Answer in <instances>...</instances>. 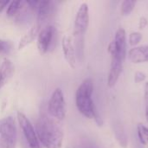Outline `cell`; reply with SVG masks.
I'll use <instances>...</instances> for the list:
<instances>
[{"instance_id":"277c9868","label":"cell","mask_w":148,"mask_h":148,"mask_svg":"<svg viewBox=\"0 0 148 148\" xmlns=\"http://www.w3.org/2000/svg\"><path fill=\"white\" fill-rule=\"evenodd\" d=\"M108 52L111 55V67L123 68L127 57V34L124 29L120 28L116 31L108 46Z\"/></svg>"},{"instance_id":"9a60e30c","label":"cell","mask_w":148,"mask_h":148,"mask_svg":"<svg viewBox=\"0 0 148 148\" xmlns=\"http://www.w3.org/2000/svg\"><path fill=\"white\" fill-rule=\"evenodd\" d=\"M24 2L23 1H12L10 2V3L8 4V8H7V16L10 17L15 16L16 15H17L22 8L23 7Z\"/></svg>"},{"instance_id":"7c38bea8","label":"cell","mask_w":148,"mask_h":148,"mask_svg":"<svg viewBox=\"0 0 148 148\" xmlns=\"http://www.w3.org/2000/svg\"><path fill=\"white\" fill-rule=\"evenodd\" d=\"M52 2L50 1H38L35 11L36 12V22L42 24L52 11Z\"/></svg>"},{"instance_id":"ac0fdd59","label":"cell","mask_w":148,"mask_h":148,"mask_svg":"<svg viewBox=\"0 0 148 148\" xmlns=\"http://www.w3.org/2000/svg\"><path fill=\"white\" fill-rule=\"evenodd\" d=\"M142 40V35L140 32H133L129 35V44L131 46L138 45Z\"/></svg>"},{"instance_id":"3957f363","label":"cell","mask_w":148,"mask_h":148,"mask_svg":"<svg viewBox=\"0 0 148 148\" xmlns=\"http://www.w3.org/2000/svg\"><path fill=\"white\" fill-rule=\"evenodd\" d=\"M89 24V10L88 5L83 3L80 5L75 19L74 27V36L75 39V50L79 56H83L84 50V36Z\"/></svg>"},{"instance_id":"7a4b0ae2","label":"cell","mask_w":148,"mask_h":148,"mask_svg":"<svg viewBox=\"0 0 148 148\" xmlns=\"http://www.w3.org/2000/svg\"><path fill=\"white\" fill-rule=\"evenodd\" d=\"M94 92V82L90 78L85 79L78 87L75 93V105L78 111L88 119H94L99 126L102 125V120L100 117L94 104L92 95Z\"/></svg>"},{"instance_id":"ba28073f","label":"cell","mask_w":148,"mask_h":148,"mask_svg":"<svg viewBox=\"0 0 148 148\" xmlns=\"http://www.w3.org/2000/svg\"><path fill=\"white\" fill-rule=\"evenodd\" d=\"M55 34V28L52 25H47L42 28L37 36V49L41 55L48 52Z\"/></svg>"},{"instance_id":"30bf717a","label":"cell","mask_w":148,"mask_h":148,"mask_svg":"<svg viewBox=\"0 0 148 148\" xmlns=\"http://www.w3.org/2000/svg\"><path fill=\"white\" fill-rule=\"evenodd\" d=\"M128 58L134 63L148 62V44L134 47L128 51Z\"/></svg>"},{"instance_id":"ffe728a7","label":"cell","mask_w":148,"mask_h":148,"mask_svg":"<svg viewBox=\"0 0 148 148\" xmlns=\"http://www.w3.org/2000/svg\"><path fill=\"white\" fill-rule=\"evenodd\" d=\"M8 49H10L9 42H7L6 41L0 40V52H3V51H7Z\"/></svg>"},{"instance_id":"e0dca14e","label":"cell","mask_w":148,"mask_h":148,"mask_svg":"<svg viewBox=\"0 0 148 148\" xmlns=\"http://www.w3.org/2000/svg\"><path fill=\"white\" fill-rule=\"evenodd\" d=\"M136 2L134 0H125L121 3V14L122 16H128L132 13L135 7Z\"/></svg>"},{"instance_id":"5bb4252c","label":"cell","mask_w":148,"mask_h":148,"mask_svg":"<svg viewBox=\"0 0 148 148\" xmlns=\"http://www.w3.org/2000/svg\"><path fill=\"white\" fill-rule=\"evenodd\" d=\"M114 134L119 144L121 145V147L124 148L127 147V143H128L127 135L123 128V126L120 122H118V123L115 122L114 124Z\"/></svg>"},{"instance_id":"603a6c76","label":"cell","mask_w":148,"mask_h":148,"mask_svg":"<svg viewBox=\"0 0 148 148\" xmlns=\"http://www.w3.org/2000/svg\"><path fill=\"white\" fill-rule=\"evenodd\" d=\"M146 118L148 123V99H146Z\"/></svg>"},{"instance_id":"8992f818","label":"cell","mask_w":148,"mask_h":148,"mask_svg":"<svg viewBox=\"0 0 148 148\" xmlns=\"http://www.w3.org/2000/svg\"><path fill=\"white\" fill-rule=\"evenodd\" d=\"M48 111L51 117L58 121H62L66 117L67 106L63 92L61 88H57L52 93L49 101Z\"/></svg>"},{"instance_id":"9c48e42d","label":"cell","mask_w":148,"mask_h":148,"mask_svg":"<svg viewBox=\"0 0 148 148\" xmlns=\"http://www.w3.org/2000/svg\"><path fill=\"white\" fill-rule=\"evenodd\" d=\"M62 46L67 62L72 69H75L76 67V50L72 37L68 35L64 36L62 38Z\"/></svg>"},{"instance_id":"cb8c5ba5","label":"cell","mask_w":148,"mask_h":148,"mask_svg":"<svg viewBox=\"0 0 148 148\" xmlns=\"http://www.w3.org/2000/svg\"><path fill=\"white\" fill-rule=\"evenodd\" d=\"M145 99H148V82L145 85Z\"/></svg>"},{"instance_id":"7402d4cb","label":"cell","mask_w":148,"mask_h":148,"mask_svg":"<svg viewBox=\"0 0 148 148\" xmlns=\"http://www.w3.org/2000/svg\"><path fill=\"white\" fill-rule=\"evenodd\" d=\"M9 3L10 2L8 0H0V11H2Z\"/></svg>"},{"instance_id":"6da1fadb","label":"cell","mask_w":148,"mask_h":148,"mask_svg":"<svg viewBox=\"0 0 148 148\" xmlns=\"http://www.w3.org/2000/svg\"><path fill=\"white\" fill-rule=\"evenodd\" d=\"M36 132L39 142L45 148L62 147V129L52 118L41 115L36 121Z\"/></svg>"},{"instance_id":"5b68a950","label":"cell","mask_w":148,"mask_h":148,"mask_svg":"<svg viewBox=\"0 0 148 148\" xmlns=\"http://www.w3.org/2000/svg\"><path fill=\"white\" fill-rule=\"evenodd\" d=\"M16 128L11 117L0 121V148H16Z\"/></svg>"},{"instance_id":"d6986e66","label":"cell","mask_w":148,"mask_h":148,"mask_svg":"<svg viewBox=\"0 0 148 148\" xmlns=\"http://www.w3.org/2000/svg\"><path fill=\"white\" fill-rule=\"evenodd\" d=\"M146 78H147L146 74L143 73V72H140V71L136 72L135 75H134V82L136 83H140V82H144L146 80Z\"/></svg>"},{"instance_id":"8fae6325","label":"cell","mask_w":148,"mask_h":148,"mask_svg":"<svg viewBox=\"0 0 148 148\" xmlns=\"http://www.w3.org/2000/svg\"><path fill=\"white\" fill-rule=\"evenodd\" d=\"M14 72L15 67L12 62L9 59H4L0 68V89L8 83Z\"/></svg>"},{"instance_id":"4fadbf2b","label":"cell","mask_w":148,"mask_h":148,"mask_svg":"<svg viewBox=\"0 0 148 148\" xmlns=\"http://www.w3.org/2000/svg\"><path fill=\"white\" fill-rule=\"evenodd\" d=\"M41 26H42V24L36 22L30 28V29L20 39V42H19V44H18V49L19 50L23 49L27 45L30 44L38 36V34H39V32L41 30Z\"/></svg>"},{"instance_id":"44dd1931","label":"cell","mask_w":148,"mask_h":148,"mask_svg":"<svg viewBox=\"0 0 148 148\" xmlns=\"http://www.w3.org/2000/svg\"><path fill=\"white\" fill-rule=\"evenodd\" d=\"M148 22L147 20L146 17H141L140 20V23H139V27L140 29H144L147 25Z\"/></svg>"},{"instance_id":"52a82bcc","label":"cell","mask_w":148,"mask_h":148,"mask_svg":"<svg viewBox=\"0 0 148 148\" xmlns=\"http://www.w3.org/2000/svg\"><path fill=\"white\" fill-rule=\"evenodd\" d=\"M17 121L29 147L30 148H41L36 132L27 116L22 112H17Z\"/></svg>"},{"instance_id":"2e32d148","label":"cell","mask_w":148,"mask_h":148,"mask_svg":"<svg viewBox=\"0 0 148 148\" xmlns=\"http://www.w3.org/2000/svg\"><path fill=\"white\" fill-rule=\"evenodd\" d=\"M138 137L142 145H148V127L143 124H139L137 126Z\"/></svg>"}]
</instances>
